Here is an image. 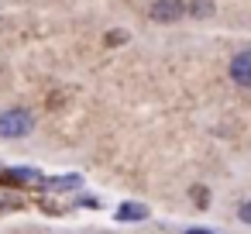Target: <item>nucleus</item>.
I'll list each match as a JSON object with an SVG mask.
<instances>
[{"mask_svg": "<svg viewBox=\"0 0 251 234\" xmlns=\"http://www.w3.org/2000/svg\"><path fill=\"white\" fill-rule=\"evenodd\" d=\"M35 131V117L25 107H11L0 114V138H25Z\"/></svg>", "mask_w": 251, "mask_h": 234, "instance_id": "f257e3e1", "label": "nucleus"}, {"mask_svg": "<svg viewBox=\"0 0 251 234\" xmlns=\"http://www.w3.org/2000/svg\"><path fill=\"white\" fill-rule=\"evenodd\" d=\"M148 14H151V21H158V25H172V21H179V18L186 14V4H182V0H155Z\"/></svg>", "mask_w": 251, "mask_h": 234, "instance_id": "f03ea898", "label": "nucleus"}, {"mask_svg": "<svg viewBox=\"0 0 251 234\" xmlns=\"http://www.w3.org/2000/svg\"><path fill=\"white\" fill-rule=\"evenodd\" d=\"M230 79H234L237 86L251 90V49H244V52H237V55L230 59Z\"/></svg>", "mask_w": 251, "mask_h": 234, "instance_id": "7ed1b4c3", "label": "nucleus"}, {"mask_svg": "<svg viewBox=\"0 0 251 234\" xmlns=\"http://www.w3.org/2000/svg\"><path fill=\"white\" fill-rule=\"evenodd\" d=\"M148 217V207H141V203H124V207H117V220H145Z\"/></svg>", "mask_w": 251, "mask_h": 234, "instance_id": "20e7f679", "label": "nucleus"}, {"mask_svg": "<svg viewBox=\"0 0 251 234\" xmlns=\"http://www.w3.org/2000/svg\"><path fill=\"white\" fill-rule=\"evenodd\" d=\"M189 11H193V18H210V14H213V7L206 4V0H193Z\"/></svg>", "mask_w": 251, "mask_h": 234, "instance_id": "39448f33", "label": "nucleus"}, {"mask_svg": "<svg viewBox=\"0 0 251 234\" xmlns=\"http://www.w3.org/2000/svg\"><path fill=\"white\" fill-rule=\"evenodd\" d=\"M52 186H55V189H73V186H79V176H66V179H52Z\"/></svg>", "mask_w": 251, "mask_h": 234, "instance_id": "423d86ee", "label": "nucleus"}, {"mask_svg": "<svg viewBox=\"0 0 251 234\" xmlns=\"http://www.w3.org/2000/svg\"><path fill=\"white\" fill-rule=\"evenodd\" d=\"M193 200H196L200 207H206V203H210V196H206V189H203V186H196V189H193Z\"/></svg>", "mask_w": 251, "mask_h": 234, "instance_id": "0eeeda50", "label": "nucleus"}, {"mask_svg": "<svg viewBox=\"0 0 251 234\" xmlns=\"http://www.w3.org/2000/svg\"><path fill=\"white\" fill-rule=\"evenodd\" d=\"M237 217H241V220H244V224H251V200H248V203H241V207H237Z\"/></svg>", "mask_w": 251, "mask_h": 234, "instance_id": "6e6552de", "label": "nucleus"}, {"mask_svg": "<svg viewBox=\"0 0 251 234\" xmlns=\"http://www.w3.org/2000/svg\"><path fill=\"white\" fill-rule=\"evenodd\" d=\"M121 42H127V35H124V31H117V35H107V45H121Z\"/></svg>", "mask_w": 251, "mask_h": 234, "instance_id": "1a4fd4ad", "label": "nucleus"}, {"mask_svg": "<svg viewBox=\"0 0 251 234\" xmlns=\"http://www.w3.org/2000/svg\"><path fill=\"white\" fill-rule=\"evenodd\" d=\"M182 234H213V231H206V227H193V231H182Z\"/></svg>", "mask_w": 251, "mask_h": 234, "instance_id": "9d476101", "label": "nucleus"}]
</instances>
